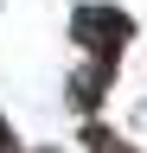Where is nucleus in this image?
Returning <instances> with one entry per match:
<instances>
[{
    "label": "nucleus",
    "instance_id": "obj_2",
    "mask_svg": "<svg viewBox=\"0 0 147 153\" xmlns=\"http://www.w3.org/2000/svg\"><path fill=\"white\" fill-rule=\"evenodd\" d=\"M70 96H77V108H90L102 96V70H90V76H77V83H70Z\"/></svg>",
    "mask_w": 147,
    "mask_h": 153
},
{
    "label": "nucleus",
    "instance_id": "obj_1",
    "mask_svg": "<svg viewBox=\"0 0 147 153\" xmlns=\"http://www.w3.org/2000/svg\"><path fill=\"white\" fill-rule=\"evenodd\" d=\"M70 32H77V45H90L96 57H115V45L134 38V19H128L122 7H83L77 19H70Z\"/></svg>",
    "mask_w": 147,
    "mask_h": 153
},
{
    "label": "nucleus",
    "instance_id": "obj_3",
    "mask_svg": "<svg viewBox=\"0 0 147 153\" xmlns=\"http://www.w3.org/2000/svg\"><path fill=\"white\" fill-rule=\"evenodd\" d=\"M0 153H13V134H7V121H0Z\"/></svg>",
    "mask_w": 147,
    "mask_h": 153
}]
</instances>
